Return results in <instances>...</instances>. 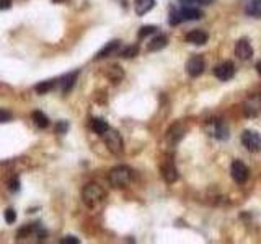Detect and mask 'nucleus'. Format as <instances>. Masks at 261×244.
I'll list each match as a JSON object with an SVG mask.
<instances>
[{
    "instance_id": "nucleus-1",
    "label": "nucleus",
    "mask_w": 261,
    "mask_h": 244,
    "mask_svg": "<svg viewBox=\"0 0 261 244\" xmlns=\"http://www.w3.org/2000/svg\"><path fill=\"white\" fill-rule=\"evenodd\" d=\"M103 199H105V191L100 184H96V182H90V184H87L85 187H83L82 200L88 209L98 207V205L103 202Z\"/></svg>"
},
{
    "instance_id": "nucleus-2",
    "label": "nucleus",
    "mask_w": 261,
    "mask_h": 244,
    "mask_svg": "<svg viewBox=\"0 0 261 244\" xmlns=\"http://www.w3.org/2000/svg\"><path fill=\"white\" fill-rule=\"evenodd\" d=\"M130 179H132V171H130L129 166H116L108 174L110 184L116 187V189H124V187H128Z\"/></svg>"
},
{
    "instance_id": "nucleus-3",
    "label": "nucleus",
    "mask_w": 261,
    "mask_h": 244,
    "mask_svg": "<svg viewBox=\"0 0 261 244\" xmlns=\"http://www.w3.org/2000/svg\"><path fill=\"white\" fill-rule=\"evenodd\" d=\"M103 139H105L106 147H108V150H110L111 153L116 155V157L123 155V152H124V142H123L121 135L116 132V130L108 129V132L103 135Z\"/></svg>"
},
{
    "instance_id": "nucleus-4",
    "label": "nucleus",
    "mask_w": 261,
    "mask_h": 244,
    "mask_svg": "<svg viewBox=\"0 0 261 244\" xmlns=\"http://www.w3.org/2000/svg\"><path fill=\"white\" fill-rule=\"evenodd\" d=\"M242 143L251 153L261 152V135L258 132H255V130H245L242 134Z\"/></svg>"
},
{
    "instance_id": "nucleus-5",
    "label": "nucleus",
    "mask_w": 261,
    "mask_h": 244,
    "mask_svg": "<svg viewBox=\"0 0 261 244\" xmlns=\"http://www.w3.org/2000/svg\"><path fill=\"white\" fill-rule=\"evenodd\" d=\"M230 174H232V177H234L235 182L243 184V182L248 181L250 171H248V168L245 166V163H242L237 159V161L232 163V166H230Z\"/></svg>"
},
{
    "instance_id": "nucleus-6",
    "label": "nucleus",
    "mask_w": 261,
    "mask_h": 244,
    "mask_svg": "<svg viewBox=\"0 0 261 244\" xmlns=\"http://www.w3.org/2000/svg\"><path fill=\"white\" fill-rule=\"evenodd\" d=\"M243 112L246 117H256L261 114V95H253L245 101Z\"/></svg>"
},
{
    "instance_id": "nucleus-7",
    "label": "nucleus",
    "mask_w": 261,
    "mask_h": 244,
    "mask_svg": "<svg viewBox=\"0 0 261 244\" xmlns=\"http://www.w3.org/2000/svg\"><path fill=\"white\" fill-rule=\"evenodd\" d=\"M214 75H216L221 82H227V80L234 78V75H235L234 64L227 60V62H222V64L216 65V69H214Z\"/></svg>"
},
{
    "instance_id": "nucleus-8",
    "label": "nucleus",
    "mask_w": 261,
    "mask_h": 244,
    "mask_svg": "<svg viewBox=\"0 0 261 244\" xmlns=\"http://www.w3.org/2000/svg\"><path fill=\"white\" fill-rule=\"evenodd\" d=\"M186 72L189 73V77H199L204 72V59L203 55H193L188 64H186Z\"/></svg>"
},
{
    "instance_id": "nucleus-9",
    "label": "nucleus",
    "mask_w": 261,
    "mask_h": 244,
    "mask_svg": "<svg viewBox=\"0 0 261 244\" xmlns=\"http://www.w3.org/2000/svg\"><path fill=\"white\" fill-rule=\"evenodd\" d=\"M160 171H162V177L165 179V182H168V184H173V182L178 181V171H176V166L171 161L163 163Z\"/></svg>"
},
{
    "instance_id": "nucleus-10",
    "label": "nucleus",
    "mask_w": 261,
    "mask_h": 244,
    "mask_svg": "<svg viewBox=\"0 0 261 244\" xmlns=\"http://www.w3.org/2000/svg\"><path fill=\"white\" fill-rule=\"evenodd\" d=\"M235 55L240 60H248L251 55H253V49H251L250 43L246 39H240L237 41L235 44Z\"/></svg>"
},
{
    "instance_id": "nucleus-11",
    "label": "nucleus",
    "mask_w": 261,
    "mask_h": 244,
    "mask_svg": "<svg viewBox=\"0 0 261 244\" xmlns=\"http://www.w3.org/2000/svg\"><path fill=\"white\" fill-rule=\"evenodd\" d=\"M207 39H209L207 33L203 31V30H194V31H191V33H188V35H186V37H185L186 43L194 44V46H203V44H206Z\"/></svg>"
},
{
    "instance_id": "nucleus-12",
    "label": "nucleus",
    "mask_w": 261,
    "mask_h": 244,
    "mask_svg": "<svg viewBox=\"0 0 261 244\" xmlns=\"http://www.w3.org/2000/svg\"><path fill=\"white\" fill-rule=\"evenodd\" d=\"M119 48H121V41H111V43L106 44L105 48L95 55V60H101V59H105V57H110V55H113V54L118 52Z\"/></svg>"
},
{
    "instance_id": "nucleus-13",
    "label": "nucleus",
    "mask_w": 261,
    "mask_h": 244,
    "mask_svg": "<svg viewBox=\"0 0 261 244\" xmlns=\"http://www.w3.org/2000/svg\"><path fill=\"white\" fill-rule=\"evenodd\" d=\"M155 7V0H134V10L139 17L147 15Z\"/></svg>"
},
{
    "instance_id": "nucleus-14",
    "label": "nucleus",
    "mask_w": 261,
    "mask_h": 244,
    "mask_svg": "<svg viewBox=\"0 0 261 244\" xmlns=\"http://www.w3.org/2000/svg\"><path fill=\"white\" fill-rule=\"evenodd\" d=\"M178 12H180L181 21H193V20H199V18H203V12L198 10V8H193V7H185Z\"/></svg>"
},
{
    "instance_id": "nucleus-15",
    "label": "nucleus",
    "mask_w": 261,
    "mask_h": 244,
    "mask_svg": "<svg viewBox=\"0 0 261 244\" xmlns=\"http://www.w3.org/2000/svg\"><path fill=\"white\" fill-rule=\"evenodd\" d=\"M245 13L250 17L261 18V0H246Z\"/></svg>"
},
{
    "instance_id": "nucleus-16",
    "label": "nucleus",
    "mask_w": 261,
    "mask_h": 244,
    "mask_svg": "<svg viewBox=\"0 0 261 244\" xmlns=\"http://www.w3.org/2000/svg\"><path fill=\"white\" fill-rule=\"evenodd\" d=\"M167 44H168V39H167V36L158 35V36L153 37L150 43L147 44V51H149V52H157V51H160V49L165 48Z\"/></svg>"
},
{
    "instance_id": "nucleus-17",
    "label": "nucleus",
    "mask_w": 261,
    "mask_h": 244,
    "mask_svg": "<svg viewBox=\"0 0 261 244\" xmlns=\"http://www.w3.org/2000/svg\"><path fill=\"white\" fill-rule=\"evenodd\" d=\"M31 117H33V122H35L36 127H39V129H48L49 127V119H48V116H46L44 112L35 111L31 114Z\"/></svg>"
},
{
    "instance_id": "nucleus-18",
    "label": "nucleus",
    "mask_w": 261,
    "mask_h": 244,
    "mask_svg": "<svg viewBox=\"0 0 261 244\" xmlns=\"http://www.w3.org/2000/svg\"><path fill=\"white\" fill-rule=\"evenodd\" d=\"M77 77H78V72H72L62 78V93L64 95H67V93L74 88V85H75V82H77Z\"/></svg>"
},
{
    "instance_id": "nucleus-19",
    "label": "nucleus",
    "mask_w": 261,
    "mask_h": 244,
    "mask_svg": "<svg viewBox=\"0 0 261 244\" xmlns=\"http://www.w3.org/2000/svg\"><path fill=\"white\" fill-rule=\"evenodd\" d=\"M183 127H181V125H173V127H171L170 130H168V135H167V139H168V142L170 143H178L181 139H183Z\"/></svg>"
},
{
    "instance_id": "nucleus-20",
    "label": "nucleus",
    "mask_w": 261,
    "mask_h": 244,
    "mask_svg": "<svg viewBox=\"0 0 261 244\" xmlns=\"http://www.w3.org/2000/svg\"><path fill=\"white\" fill-rule=\"evenodd\" d=\"M92 129H93V132H95V134L103 137V135L108 132L110 125H108V122L103 121V119H93L92 121Z\"/></svg>"
},
{
    "instance_id": "nucleus-21",
    "label": "nucleus",
    "mask_w": 261,
    "mask_h": 244,
    "mask_svg": "<svg viewBox=\"0 0 261 244\" xmlns=\"http://www.w3.org/2000/svg\"><path fill=\"white\" fill-rule=\"evenodd\" d=\"M211 135L217 137L219 140H225V139H228V129L222 124V122L216 121V122H214V129H212Z\"/></svg>"
},
{
    "instance_id": "nucleus-22",
    "label": "nucleus",
    "mask_w": 261,
    "mask_h": 244,
    "mask_svg": "<svg viewBox=\"0 0 261 244\" xmlns=\"http://www.w3.org/2000/svg\"><path fill=\"white\" fill-rule=\"evenodd\" d=\"M106 77H108L113 83H118V82H121V78L124 77V72L121 70V67H118V65H111V67H108V70H106Z\"/></svg>"
},
{
    "instance_id": "nucleus-23",
    "label": "nucleus",
    "mask_w": 261,
    "mask_h": 244,
    "mask_svg": "<svg viewBox=\"0 0 261 244\" xmlns=\"http://www.w3.org/2000/svg\"><path fill=\"white\" fill-rule=\"evenodd\" d=\"M54 87H56V80H48V82L38 83V85L35 87V90H36V93H39V95H44V93L53 90Z\"/></svg>"
},
{
    "instance_id": "nucleus-24",
    "label": "nucleus",
    "mask_w": 261,
    "mask_h": 244,
    "mask_svg": "<svg viewBox=\"0 0 261 244\" xmlns=\"http://www.w3.org/2000/svg\"><path fill=\"white\" fill-rule=\"evenodd\" d=\"M137 52H139L137 46H128L126 49L121 51V55H123V57H126V59H130V57H136Z\"/></svg>"
},
{
    "instance_id": "nucleus-25",
    "label": "nucleus",
    "mask_w": 261,
    "mask_h": 244,
    "mask_svg": "<svg viewBox=\"0 0 261 244\" xmlns=\"http://www.w3.org/2000/svg\"><path fill=\"white\" fill-rule=\"evenodd\" d=\"M157 31V28L155 26H152V25H149V26H142L141 28V31H139V39H142V37H146L149 35H153V33Z\"/></svg>"
},
{
    "instance_id": "nucleus-26",
    "label": "nucleus",
    "mask_w": 261,
    "mask_h": 244,
    "mask_svg": "<svg viewBox=\"0 0 261 244\" xmlns=\"http://www.w3.org/2000/svg\"><path fill=\"white\" fill-rule=\"evenodd\" d=\"M5 222L8 225H13L17 222V212L13 209H7L5 210Z\"/></svg>"
},
{
    "instance_id": "nucleus-27",
    "label": "nucleus",
    "mask_w": 261,
    "mask_h": 244,
    "mask_svg": "<svg viewBox=\"0 0 261 244\" xmlns=\"http://www.w3.org/2000/svg\"><path fill=\"white\" fill-rule=\"evenodd\" d=\"M12 112L7 111V109H0V124H5V122H10L12 121Z\"/></svg>"
},
{
    "instance_id": "nucleus-28",
    "label": "nucleus",
    "mask_w": 261,
    "mask_h": 244,
    "mask_svg": "<svg viewBox=\"0 0 261 244\" xmlns=\"http://www.w3.org/2000/svg\"><path fill=\"white\" fill-rule=\"evenodd\" d=\"M67 129H69V124L65 121H60V122L56 124V132H57V134H65V132H67Z\"/></svg>"
},
{
    "instance_id": "nucleus-29",
    "label": "nucleus",
    "mask_w": 261,
    "mask_h": 244,
    "mask_svg": "<svg viewBox=\"0 0 261 244\" xmlns=\"http://www.w3.org/2000/svg\"><path fill=\"white\" fill-rule=\"evenodd\" d=\"M8 189H10L12 192L20 191V181H18V177H13V179L8 181Z\"/></svg>"
},
{
    "instance_id": "nucleus-30",
    "label": "nucleus",
    "mask_w": 261,
    "mask_h": 244,
    "mask_svg": "<svg viewBox=\"0 0 261 244\" xmlns=\"http://www.w3.org/2000/svg\"><path fill=\"white\" fill-rule=\"evenodd\" d=\"M181 3H203V5H209L212 0H180Z\"/></svg>"
},
{
    "instance_id": "nucleus-31",
    "label": "nucleus",
    "mask_w": 261,
    "mask_h": 244,
    "mask_svg": "<svg viewBox=\"0 0 261 244\" xmlns=\"http://www.w3.org/2000/svg\"><path fill=\"white\" fill-rule=\"evenodd\" d=\"M12 7V0H0V10H8Z\"/></svg>"
},
{
    "instance_id": "nucleus-32",
    "label": "nucleus",
    "mask_w": 261,
    "mask_h": 244,
    "mask_svg": "<svg viewBox=\"0 0 261 244\" xmlns=\"http://www.w3.org/2000/svg\"><path fill=\"white\" fill-rule=\"evenodd\" d=\"M62 243H64V244H78L80 241H78L77 238H74V236H65V238L62 239Z\"/></svg>"
},
{
    "instance_id": "nucleus-33",
    "label": "nucleus",
    "mask_w": 261,
    "mask_h": 244,
    "mask_svg": "<svg viewBox=\"0 0 261 244\" xmlns=\"http://www.w3.org/2000/svg\"><path fill=\"white\" fill-rule=\"evenodd\" d=\"M256 70H258V73L261 75V60H260L258 64H256Z\"/></svg>"
}]
</instances>
